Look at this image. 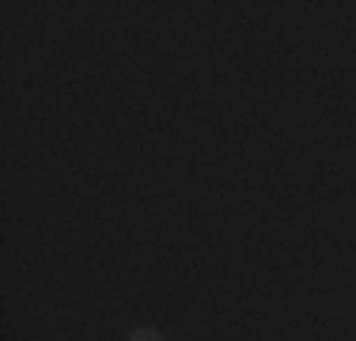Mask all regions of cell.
Here are the masks:
<instances>
[{"label": "cell", "instance_id": "obj_1", "mask_svg": "<svg viewBox=\"0 0 356 341\" xmlns=\"http://www.w3.org/2000/svg\"><path fill=\"white\" fill-rule=\"evenodd\" d=\"M129 341H159V334H156V330H152V326H137V330H133V334H129Z\"/></svg>", "mask_w": 356, "mask_h": 341}]
</instances>
